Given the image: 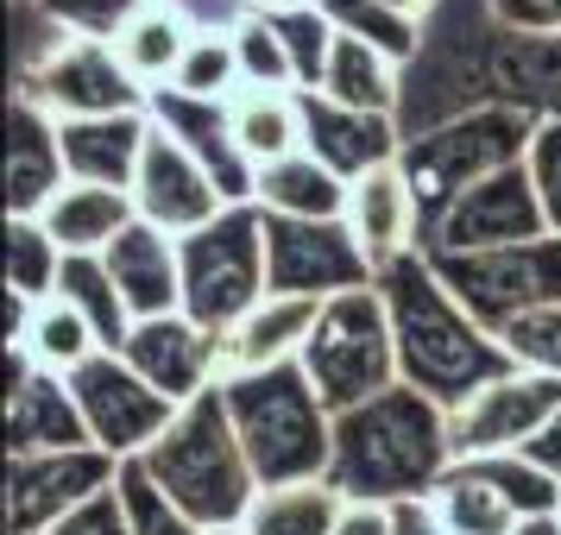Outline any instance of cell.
I'll list each match as a JSON object with an SVG mask.
<instances>
[{
  "label": "cell",
  "instance_id": "1",
  "mask_svg": "<svg viewBox=\"0 0 561 535\" xmlns=\"http://www.w3.org/2000/svg\"><path fill=\"white\" fill-rule=\"evenodd\" d=\"M373 283H379L385 315H391L398 379H404L410 391H423L430 404H442L448 416L473 404L485 384L524 372V365L505 353V340L492 328H480V322L455 303V290L442 283L430 253H398L391 265H379Z\"/></svg>",
  "mask_w": 561,
  "mask_h": 535
},
{
  "label": "cell",
  "instance_id": "2",
  "mask_svg": "<svg viewBox=\"0 0 561 535\" xmlns=\"http://www.w3.org/2000/svg\"><path fill=\"white\" fill-rule=\"evenodd\" d=\"M448 466H455L448 409L430 404L410 384H391L385 397L334 416L329 485L347 504H410V498H435V485L448 479Z\"/></svg>",
  "mask_w": 561,
  "mask_h": 535
},
{
  "label": "cell",
  "instance_id": "3",
  "mask_svg": "<svg viewBox=\"0 0 561 535\" xmlns=\"http://www.w3.org/2000/svg\"><path fill=\"white\" fill-rule=\"evenodd\" d=\"M499 13L492 0H435L423 20V45L404 63V95H398V132L423 139V132L467 120L492 102V51H499Z\"/></svg>",
  "mask_w": 561,
  "mask_h": 535
},
{
  "label": "cell",
  "instance_id": "4",
  "mask_svg": "<svg viewBox=\"0 0 561 535\" xmlns=\"http://www.w3.org/2000/svg\"><path fill=\"white\" fill-rule=\"evenodd\" d=\"M139 460H146V473H152L203 530H233V523H247V510H253V498H259L253 460L240 447V429H233V409H228V391H221V384L203 391L196 404H183L178 422L158 434Z\"/></svg>",
  "mask_w": 561,
  "mask_h": 535
},
{
  "label": "cell",
  "instance_id": "5",
  "mask_svg": "<svg viewBox=\"0 0 561 535\" xmlns=\"http://www.w3.org/2000/svg\"><path fill=\"white\" fill-rule=\"evenodd\" d=\"M221 391H228L233 429H240V447L253 460L259 491L329 479L334 416H329V404L316 397V384H309V372L297 359H290V365H272V372L228 379Z\"/></svg>",
  "mask_w": 561,
  "mask_h": 535
},
{
  "label": "cell",
  "instance_id": "6",
  "mask_svg": "<svg viewBox=\"0 0 561 535\" xmlns=\"http://www.w3.org/2000/svg\"><path fill=\"white\" fill-rule=\"evenodd\" d=\"M542 120L517 114V107H480L467 120H448V127L423 132V139H404V164L410 196H416V253L430 246V233L442 228V214L473 189V183L499 177L511 164H524L530 139Z\"/></svg>",
  "mask_w": 561,
  "mask_h": 535
},
{
  "label": "cell",
  "instance_id": "7",
  "mask_svg": "<svg viewBox=\"0 0 561 535\" xmlns=\"http://www.w3.org/2000/svg\"><path fill=\"white\" fill-rule=\"evenodd\" d=\"M183 258V315L208 328L215 340L228 328H240L265 296H272V278H265V208L240 202L221 208V221H208L203 233L178 240Z\"/></svg>",
  "mask_w": 561,
  "mask_h": 535
},
{
  "label": "cell",
  "instance_id": "8",
  "mask_svg": "<svg viewBox=\"0 0 561 535\" xmlns=\"http://www.w3.org/2000/svg\"><path fill=\"white\" fill-rule=\"evenodd\" d=\"M297 365L309 372V384L329 404V416H347V409L385 397L391 384H404L398 379V340H391V315H385L379 283L329 296Z\"/></svg>",
  "mask_w": 561,
  "mask_h": 535
},
{
  "label": "cell",
  "instance_id": "9",
  "mask_svg": "<svg viewBox=\"0 0 561 535\" xmlns=\"http://www.w3.org/2000/svg\"><path fill=\"white\" fill-rule=\"evenodd\" d=\"M430 265L455 290V303L492 334H505L530 309L561 303V233L499 253H430Z\"/></svg>",
  "mask_w": 561,
  "mask_h": 535
},
{
  "label": "cell",
  "instance_id": "10",
  "mask_svg": "<svg viewBox=\"0 0 561 535\" xmlns=\"http://www.w3.org/2000/svg\"><path fill=\"white\" fill-rule=\"evenodd\" d=\"M265 278L272 296H309L329 303L347 290H373L379 265L366 258L347 221H284L265 214Z\"/></svg>",
  "mask_w": 561,
  "mask_h": 535
},
{
  "label": "cell",
  "instance_id": "11",
  "mask_svg": "<svg viewBox=\"0 0 561 535\" xmlns=\"http://www.w3.org/2000/svg\"><path fill=\"white\" fill-rule=\"evenodd\" d=\"M70 391H77V409H82V422H89V441L114 460L146 454L183 409L164 391H152L121 353H95L89 365H77L70 372Z\"/></svg>",
  "mask_w": 561,
  "mask_h": 535
},
{
  "label": "cell",
  "instance_id": "12",
  "mask_svg": "<svg viewBox=\"0 0 561 535\" xmlns=\"http://www.w3.org/2000/svg\"><path fill=\"white\" fill-rule=\"evenodd\" d=\"M561 416V379L542 372H511V379L485 384L467 409L448 416V447L460 460H485V454H524L536 434Z\"/></svg>",
  "mask_w": 561,
  "mask_h": 535
},
{
  "label": "cell",
  "instance_id": "13",
  "mask_svg": "<svg viewBox=\"0 0 561 535\" xmlns=\"http://www.w3.org/2000/svg\"><path fill=\"white\" fill-rule=\"evenodd\" d=\"M114 479H121V460L102 454V447L7 460V535H45L70 510L102 498Z\"/></svg>",
  "mask_w": 561,
  "mask_h": 535
},
{
  "label": "cell",
  "instance_id": "14",
  "mask_svg": "<svg viewBox=\"0 0 561 535\" xmlns=\"http://www.w3.org/2000/svg\"><path fill=\"white\" fill-rule=\"evenodd\" d=\"M530 240H549V214L536 202L530 171L511 164L499 177L473 183V189L442 214V228L430 233L423 253H499V246H530Z\"/></svg>",
  "mask_w": 561,
  "mask_h": 535
},
{
  "label": "cell",
  "instance_id": "15",
  "mask_svg": "<svg viewBox=\"0 0 561 535\" xmlns=\"http://www.w3.org/2000/svg\"><path fill=\"white\" fill-rule=\"evenodd\" d=\"M13 95L20 102H38L51 120H95V114H146L152 107V95L121 70L114 45H95V38H77L70 51H57Z\"/></svg>",
  "mask_w": 561,
  "mask_h": 535
},
{
  "label": "cell",
  "instance_id": "16",
  "mask_svg": "<svg viewBox=\"0 0 561 535\" xmlns=\"http://www.w3.org/2000/svg\"><path fill=\"white\" fill-rule=\"evenodd\" d=\"M95 447L64 372H45L26 347H7V460Z\"/></svg>",
  "mask_w": 561,
  "mask_h": 535
},
{
  "label": "cell",
  "instance_id": "17",
  "mask_svg": "<svg viewBox=\"0 0 561 535\" xmlns=\"http://www.w3.org/2000/svg\"><path fill=\"white\" fill-rule=\"evenodd\" d=\"M133 208H139L146 228L171 233V240H190V233H203L208 221H221L228 196L215 189V177L183 152L171 132L152 127L146 158H139V177H133Z\"/></svg>",
  "mask_w": 561,
  "mask_h": 535
},
{
  "label": "cell",
  "instance_id": "18",
  "mask_svg": "<svg viewBox=\"0 0 561 535\" xmlns=\"http://www.w3.org/2000/svg\"><path fill=\"white\" fill-rule=\"evenodd\" d=\"M121 359H127L152 391H164L171 404H196L203 391L221 384V340L208 328H196L183 309L178 315H158V322H139V328L127 334Z\"/></svg>",
  "mask_w": 561,
  "mask_h": 535
},
{
  "label": "cell",
  "instance_id": "19",
  "mask_svg": "<svg viewBox=\"0 0 561 535\" xmlns=\"http://www.w3.org/2000/svg\"><path fill=\"white\" fill-rule=\"evenodd\" d=\"M146 114H152V127H164L215 177V189L228 196V208L253 202L259 171H253V158L240 152V139H233L228 102H196V95H178V89H158Z\"/></svg>",
  "mask_w": 561,
  "mask_h": 535
},
{
  "label": "cell",
  "instance_id": "20",
  "mask_svg": "<svg viewBox=\"0 0 561 535\" xmlns=\"http://www.w3.org/2000/svg\"><path fill=\"white\" fill-rule=\"evenodd\" d=\"M70 183L57 120L38 102H7V221H38L57 202V189Z\"/></svg>",
  "mask_w": 561,
  "mask_h": 535
},
{
  "label": "cell",
  "instance_id": "21",
  "mask_svg": "<svg viewBox=\"0 0 561 535\" xmlns=\"http://www.w3.org/2000/svg\"><path fill=\"white\" fill-rule=\"evenodd\" d=\"M304 132H309V152L322 158L341 183H359L366 171L398 164V152H404L398 120L341 107V102H329V95H304Z\"/></svg>",
  "mask_w": 561,
  "mask_h": 535
},
{
  "label": "cell",
  "instance_id": "22",
  "mask_svg": "<svg viewBox=\"0 0 561 535\" xmlns=\"http://www.w3.org/2000/svg\"><path fill=\"white\" fill-rule=\"evenodd\" d=\"M146 139H152V114L57 120L70 183H102V189H127V196H133V177H139V158H146Z\"/></svg>",
  "mask_w": 561,
  "mask_h": 535
},
{
  "label": "cell",
  "instance_id": "23",
  "mask_svg": "<svg viewBox=\"0 0 561 535\" xmlns=\"http://www.w3.org/2000/svg\"><path fill=\"white\" fill-rule=\"evenodd\" d=\"M102 258H107L114 290L127 296L133 322H158V315H178L183 309V258H178V240L171 233L133 221Z\"/></svg>",
  "mask_w": 561,
  "mask_h": 535
},
{
  "label": "cell",
  "instance_id": "24",
  "mask_svg": "<svg viewBox=\"0 0 561 535\" xmlns=\"http://www.w3.org/2000/svg\"><path fill=\"white\" fill-rule=\"evenodd\" d=\"M316 315H322V303H309V296H265L240 328L221 334V384L304 359L309 334H316Z\"/></svg>",
  "mask_w": 561,
  "mask_h": 535
},
{
  "label": "cell",
  "instance_id": "25",
  "mask_svg": "<svg viewBox=\"0 0 561 535\" xmlns=\"http://www.w3.org/2000/svg\"><path fill=\"white\" fill-rule=\"evenodd\" d=\"M492 102L561 120V32H505L492 51Z\"/></svg>",
  "mask_w": 561,
  "mask_h": 535
},
{
  "label": "cell",
  "instance_id": "26",
  "mask_svg": "<svg viewBox=\"0 0 561 535\" xmlns=\"http://www.w3.org/2000/svg\"><path fill=\"white\" fill-rule=\"evenodd\" d=\"M347 228L366 246L373 265H391L398 253H416V196L404 164H379L359 183H347Z\"/></svg>",
  "mask_w": 561,
  "mask_h": 535
},
{
  "label": "cell",
  "instance_id": "27",
  "mask_svg": "<svg viewBox=\"0 0 561 535\" xmlns=\"http://www.w3.org/2000/svg\"><path fill=\"white\" fill-rule=\"evenodd\" d=\"M38 221H45V233L64 246V258H77V253H107V246H114L133 221H139V208H133L127 189L64 183V189H57V202L45 208Z\"/></svg>",
  "mask_w": 561,
  "mask_h": 535
},
{
  "label": "cell",
  "instance_id": "28",
  "mask_svg": "<svg viewBox=\"0 0 561 535\" xmlns=\"http://www.w3.org/2000/svg\"><path fill=\"white\" fill-rule=\"evenodd\" d=\"M228 120L240 152L253 158V171L278 164V158L309 152V132H304V95L297 89H233L228 95Z\"/></svg>",
  "mask_w": 561,
  "mask_h": 535
},
{
  "label": "cell",
  "instance_id": "29",
  "mask_svg": "<svg viewBox=\"0 0 561 535\" xmlns=\"http://www.w3.org/2000/svg\"><path fill=\"white\" fill-rule=\"evenodd\" d=\"M253 202L265 214H284V221H347V183L316 152H297L259 171Z\"/></svg>",
  "mask_w": 561,
  "mask_h": 535
},
{
  "label": "cell",
  "instance_id": "30",
  "mask_svg": "<svg viewBox=\"0 0 561 535\" xmlns=\"http://www.w3.org/2000/svg\"><path fill=\"white\" fill-rule=\"evenodd\" d=\"M316 95H329L341 107H359V114H385V120H398V95H404V70L379 51V45H366V38H347V32H334V51H329V77Z\"/></svg>",
  "mask_w": 561,
  "mask_h": 535
},
{
  "label": "cell",
  "instance_id": "31",
  "mask_svg": "<svg viewBox=\"0 0 561 535\" xmlns=\"http://www.w3.org/2000/svg\"><path fill=\"white\" fill-rule=\"evenodd\" d=\"M183 51H190V26H183L171 7H146L139 20H133L121 38H114V57H121V70H127L146 95H158V89H171V77H178Z\"/></svg>",
  "mask_w": 561,
  "mask_h": 535
},
{
  "label": "cell",
  "instance_id": "32",
  "mask_svg": "<svg viewBox=\"0 0 561 535\" xmlns=\"http://www.w3.org/2000/svg\"><path fill=\"white\" fill-rule=\"evenodd\" d=\"M57 296H64V303H70L82 322L95 328V340H102L107 353H121V347H127V334L139 328V322H133V309H127V296H121V290H114V278H107V258L102 253L64 258Z\"/></svg>",
  "mask_w": 561,
  "mask_h": 535
},
{
  "label": "cell",
  "instance_id": "33",
  "mask_svg": "<svg viewBox=\"0 0 561 535\" xmlns=\"http://www.w3.org/2000/svg\"><path fill=\"white\" fill-rule=\"evenodd\" d=\"M341 510L347 498L334 491L329 479L316 485H272V491H259L253 510H247V535H334L341 523Z\"/></svg>",
  "mask_w": 561,
  "mask_h": 535
},
{
  "label": "cell",
  "instance_id": "34",
  "mask_svg": "<svg viewBox=\"0 0 561 535\" xmlns=\"http://www.w3.org/2000/svg\"><path fill=\"white\" fill-rule=\"evenodd\" d=\"M435 516H442V530L448 535H511L524 516L505 504V491L499 485H485L473 466H448V479L435 485Z\"/></svg>",
  "mask_w": 561,
  "mask_h": 535
},
{
  "label": "cell",
  "instance_id": "35",
  "mask_svg": "<svg viewBox=\"0 0 561 535\" xmlns=\"http://www.w3.org/2000/svg\"><path fill=\"white\" fill-rule=\"evenodd\" d=\"M20 347H26V353L38 359L45 372H64V379H70L77 365H89L95 353H107L102 340H95V328H89V322H82V315L64 303V296H51V303L32 309L26 340H20Z\"/></svg>",
  "mask_w": 561,
  "mask_h": 535
},
{
  "label": "cell",
  "instance_id": "36",
  "mask_svg": "<svg viewBox=\"0 0 561 535\" xmlns=\"http://www.w3.org/2000/svg\"><path fill=\"white\" fill-rule=\"evenodd\" d=\"M57 278H64V246L45 233V221H7V296L51 303Z\"/></svg>",
  "mask_w": 561,
  "mask_h": 535
},
{
  "label": "cell",
  "instance_id": "37",
  "mask_svg": "<svg viewBox=\"0 0 561 535\" xmlns=\"http://www.w3.org/2000/svg\"><path fill=\"white\" fill-rule=\"evenodd\" d=\"M114 491H121V504H127V530L133 535H208L190 510L164 491V485L146 473V460L133 454L121 460V479H114Z\"/></svg>",
  "mask_w": 561,
  "mask_h": 535
},
{
  "label": "cell",
  "instance_id": "38",
  "mask_svg": "<svg viewBox=\"0 0 561 535\" xmlns=\"http://www.w3.org/2000/svg\"><path fill=\"white\" fill-rule=\"evenodd\" d=\"M460 466H473L485 485H499L517 516H561V479L542 473L530 454H485V460H460Z\"/></svg>",
  "mask_w": 561,
  "mask_h": 535
},
{
  "label": "cell",
  "instance_id": "39",
  "mask_svg": "<svg viewBox=\"0 0 561 535\" xmlns=\"http://www.w3.org/2000/svg\"><path fill=\"white\" fill-rule=\"evenodd\" d=\"M322 13H329L334 32H347V38H366V45H379L398 70H404L410 57H416V45H423V26H410V20H398L385 0H322Z\"/></svg>",
  "mask_w": 561,
  "mask_h": 535
},
{
  "label": "cell",
  "instance_id": "40",
  "mask_svg": "<svg viewBox=\"0 0 561 535\" xmlns=\"http://www.w3.org/2000/svg\"><path fill=\"white\" fill-rule=\"evenodd\" d=\"M7 32H13V89L38 77L57 51L77 45V32H64L38 0H7Z\"/></svg>",
  "mask_w": 561,
  "mask_h": 535
},
{
  "label": "cell",
  "instance_id": "41",
  "mask_svg": "<svg viewBox=\"0 0 561 535\" xmlns=\"http://www.w3.org/2000/svg\"><path fill=\"white\" fill-rule=\"evenodd\" d=\"M284 51H290V70H297V89L316 95L322 77H329V51H334V26L322 7H297V13H272Z\"/></svg>",
  "mask_w": 561,
  "mask_h": 535
},
{
  "label": "cell",
  "instance_id": "42",
  "mask_svg": "<svg viewBox=\"0 0 561 535\" xmlns=\"http://www.w3.org/2000/svg\"><path fill=\"white\" fill-rule=\"evenodd\" d=\"M240 82L247 77H240L233 38H190V51H183L171 89H178V95H196V102H228Z\"/></svg>",
  "mask_w": 561,
  "mask_h": 535
},
{
  "label": "cell",
  "instance_id": "43",
  "mask_svg": "<svg viewBox=\"0 0 561 535\" xmlns=\"http://www.w3.org/2000/svg\"><path fill=\"white\" fill-rule=\"evenodd\" d=\"M233 51H240L247 89H297V70H290V51H284L272 13H259V20H247V26L233 32ZM297 95H304V89H297Z\"/></svg>",
  "mask_w": 561,
  "mask_h": 535
},
{
  "label": "cell",
  "instance_id": "44",
  "mask_svg": "<svg viewBox=\"0 0 561 535\" xmlns=\"http://www.w3.org/2000/svg\"><path fill=\"white\" fill-rule=\"evenodd\" d=\"M505 353L524 365V372H542V379H561V303L549 309H530V315H517L505 334Z\"/></svg>",
  "mask_w": 561,
  "mask_h": 535
},
{
  "label": "cell",
  "instance_id": "45",
  "mask_svg": "<svg viewBox=\"0 0 561 535\" xmlns=\"http://www.w3.org/2000/svg\"><path fill=\"white\" fill-rule=\"evenodd\" d=\"M38 7H45L64 32L95 38V45H114V38L146 13V0H38Z\"/></svg>",
  "mask_w": 561,
  "mask_h": 535
},
{
  "label": "cell",
  "instance_id": "46",
  "mask_svg": "<svg viewBox=\"0 0 561 535\" xmlns=\"http://www.w3.org/2000/svg\"><path fill=\"white\" fill-rule=\"evenodd\" d=\"M524 171L536 183V202L549 214V233H561V120H542L524 152Z\"/></svg>",
  "mask_w": 561,
  "mask_h": 535
},
{
  "label": "cell",
  "instance_id": "47",
  "mask_svg": "<svg viewBox=\"0 0 561 535\" xmlns=\"http://www.w3.org/2000/svg\"><path fill=\"white\" fill-rule=\"evenodd\" d=\"M171 13L190 26V38H233L247 20H259V0H171Z\"/></svg>",
  "mask_w": 561,
  "mask_h": 535
},
{
  "label": "cell",
  "instance_id": "48",
  "mask_svg": "<svg viewBox=\"0 0 561 535\" xmlns=\"http://www.w3.org/2000/svg\"><path fill=\"white\" fill-rule=\"evenodd\" d=\"M45 535H133V530H127V504H121V491L107 485L102 498H89L82 510H70V516L51 523Z\"/></svg>",
  "mask_w": 561,
  "mask_h": 535
},
{
  "label": "cell",
  "instance_id": "49",
  "mask_svg": "<svg viewBox=\"0 0 561 535\" xmlns=\"http://www.w3.org/2000/svg\"><path fill=\"white\" fill-rule=\"evenodd\" d=\"M505 32H561V0H492Z\"/></svg>",
  "mask_w": 561,
  "mask_h": 535
},
{
  "label": "cell",
  "instance_id": "50",
  "mask_svg": "<svg viewBox=\"0 0 561 535\" xmlns=\"http://www.w3.org/2000/svg\"><path fill=\"white\" fill-rule=\"evenodd\" d=\"M391 535H448V530H442L430 498H410V504H391Z\"/></svg>",
  "mask_w": 561,
  "mask_h": 535
},
{
  "label": "cell",
  "instance_id": "51",
  "mask_svg": "<svg viewBox=\"0 0 561 535\" xmlns=\"http://www.w3.org/2000/svg\"><path fill=\"white\" fill-rule=\"evenodd\" d=\"M334 535H391V504H347Z\"/></svg>",
  "mask_w": 561,
  "mask_h": 535
},
{
  "label": "cell",
  "instance_id": "52",
  "mask_svg": "<svg viewBox=\"0 0 561 535\" xmlns=\"http://www.w3.org/2000/svg\"><path fill=\"white\" fill-rule=\"evenodd\" d=\"M524 454H530L536 466H542V473H556V479H561V416H556V422H549L542 434H536V441L524 447Z\"/></svg>",
  "mask_w": 561,
  "mask_h": 535
},
{
  "label": "cell",
  "instance_id": "53",
  "mask_svg": "<svg viewBox=\"0 0 561 535\" xmlns=\"http://www.w3.org/2000/svg\"><path fill=\"white\" fill-rule=\"evenodd\" d=\"M385 7H391L398 20H410V26H423V20H430V7H435V0H385Z\"/></svg>",
  "mask_w": 561,
  "mask_h": 535
},
{
  "label": "cell",
  "instance_id": "54",
  "mask_svg": "<svg viewBox=\"0 0 561 535\" xmlns=\"http://www.w3.org/2000/svg\"><path fill=\"white\" fill-rule=\"evenodd\" d=\"M511 535H561V516H524Z\"/></svg>",
  "mask_w": 561,
  "mask_h": 535
},
{
  "label": "cell",
  "instance_id": "55",
  "mask_svg": "<svg viewBox=\"0 0 561 535\" xmlns=\"http://www.w3.org/2000/svg\"><path fill=\"white\" fill-rule=\"evenodd\" d=\"M297 7H322V0H259V13H297Z\"/></svg>",
  "mask_w": 561,
  "mask_h": 535
},
{
  "label": "cell",
  "instance_id": "56",
  "mask_svg": "<svg viewBox=\"0 0 561 535\" xmlns=\"http://www.w3.org/2000/svg\"><path fill=\"white\" fill-rule=\"evenodd\" d=\"M208 535H247V530H240V523H233V530H208Z\"/></svg>",
  "mask_w": 561,
  "mask_h": 535
},
{
  "label": "cell",
  "instance_id": "57",
  "mask_svg": "<svg viewBox=\"0 0 561 535\" xmlns=\"http://www.w3.org/2000/svg\"><path fill=\"white\" fill-rule=\"evenodd\" d=\"M146 7H171V0H146Z\"/></svg>",
  "mask_w": 561,
  "mask_h": 535
}]
</instances>
